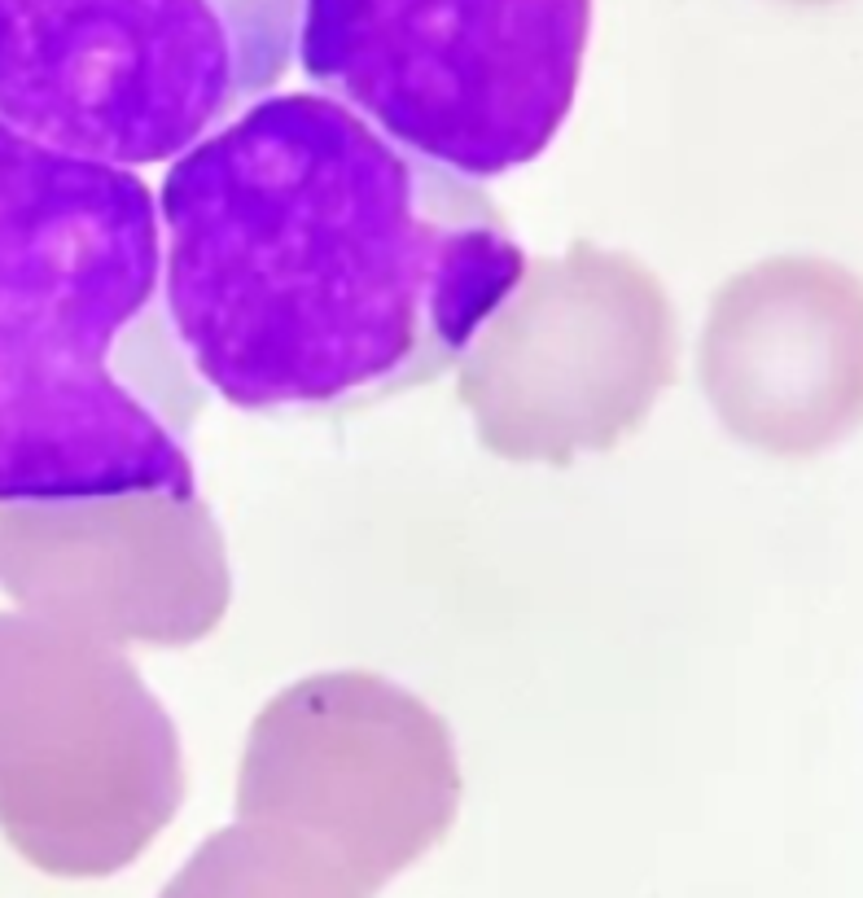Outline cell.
I'll list each match as a JSON object with an SVG mask.
<instances>
[{"label": "cell", "mask_w": 863, "mask_h": 898, "mask_svg": "<svg viewBox=\"0 0 863 898\" xmlns=\"http://www.w3.org/2000/svg\"><path fill=\"white\" fill-rule=\"evenodd\" d=\"M167 898H342L333 885L294 881L281 872H268L250 859H215L193 868L189 881H180Z\"/></svg>", "instance_id": "cell-5"}, {"label": "cell", "mask_w": 863, "mask_h": 898, "mask_svg": "<svg viewBox=\"0 0 863 898\" xmlns=\"http://www.w3.org/2000/svg\"><path fill=\"white\" fill-rule=\"evenodd\" d=\"M206 395L149 180L0 119V504L193 500Z\"/></svg>", "instance_id": "cell-2"}, {"label": "cell", "mask_w": 863, "mask_h": 898, "mask_svg": "<svg viewBox=\"0 0 863 898\" xmlns=\"http://www.w3.org/2000/svg\"><path fill=\"white\" fill-rule=\"evenodd\" d=\"M592 0H298L307 84L469 180L531 167L574 110Z\"/></svg>", "instance_id": "cell-4"}, {"label": "cell", "mask_w": 863, "mask_h": 898, "mask_svg": "<svg viewBox=\"0 0 863 898\" xmlns=\"http://www.w3.org/2000/svg\"><path fill=\"white\" fill-rule=\"evenodd\" d=\"M294 31L298 0H0V119L158 167L276 92Z\"/></svg>", "instance_id": "cell-3"}, {"label": "cell", "mask_w": 863, "mask_h": 898, "mask_svg": "<svg viewBox=\"0 0 863 898\" xmlns=\"http://www.w3.org/2000/svg\"><path fill=\"white\" fill-rule=\"evenodd\" d=\"M167 307L211 395L338 417L456 368L526 285L482 180L325 92H268L171 158Z\"/></svg>", "instance_id": "cell-1"}]
</instances>
